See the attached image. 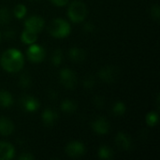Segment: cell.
I'll use <instances>...</instances> for the list:
<instances>
[{
  "label": "cell",
  "instance_id": "obj_1",
  "mask_svg": "<svg viewBox=\"0 0 160 160\" xmlns=\"http://www.w3.org/2000/svg\"><path fill=\"white\" fill-rule=\"evenodd\" d=\"M24 64V58L22 52L16 49L5 51L0 58V65L4 70L9 73H15L21 70Z\"/></svg>",
  "mask_w": 160,
  "mask_h": 160
},
{
  "label": "cell",
  "instance_id": "obj_2",
  "mask_svg": "<svg viewBox=\"0 0 160 160\" xmlns=\"http://www.w3.org/2000/svg\"><path fill=\"white\" fill-rule=\"evenodd\" d=\"M68 15L73 22H82L87 15L86 5L80 0L73 1L68 7Z\"/></svg>",
  "mask_w": 160,
  "mask_h": 160
},
{
  "label": "cell",
  "instance_id": "obj_3",
  "mask_svg": "<svg viewBox=\"0 0 160 160\" xmlns=\"http://www.w3.org/2000/svg\"><path fill=\"white\" fill-rule=\"evenodd\" d=\"M48 30L51 36L57 38H63L70 34L71 27L67 21L63 19H55L50 23Z\"/></svg>",
  "mask_w": 160,
  "mask_h": 160
},
{
  "label": "cell",
  "instance_id": "obj_4",
  "mask_svg": "<svg viewBox=\"0 0 160 160\" xmlns=\"http://www.w3.org/2000/svg\"><path fill=\"white\" fill-rule=\"evenodd\" d=\"M60 82L62 85L68 89H72L77 84V76L69 68H63L59 74Z\"/></svg>",
  "mask_w": 160,
  "mask_h": 160
},
{
  "label": "cell",
  "instance_id": "obj_5",
  "mask_svg": "<svg viewBox=\"0 0 160 160\" xmlns=\"http://www.w3.org/2000/svg\"><path fill=\"white\" fill-rule=\"evenodd\" d=\"M26 55H27V58L29 59V61H31L33 63H40L45 58L46 52H45V50L41 46L33 43L27 49Z\"/></svg>",
  "mask_w": 160,
  "mask_h": 160
},
{
  "label": "cell",
  "instance_id": "obj_6",
  "mask_svg": "<svg viewBox=\"0 0 160 160\" xmlns=\"http://www.w3.org/2000/svg\"><path fill=\"white\" fill-rule=\"evenodd\" d=\"M85 152H86V149H85L84 144L80 142H69L66 146L67 155L73 158L82 157L85 154Z\"/></svg>",
  "mask_w": 160,
  "mask_h": 160
},
{
  "label": "cell",
  "instance_id": "obj_7",
  "mask_svg": "<svg viewBox=\"0 0 160 160\" xmlns=\"http://www.w3.org/2000/svg\"><path fill=\"white\" fill-rule=\"evenodd\" d=\"M24 27L35 33H39L44 27V20L40 16H31L24 22Z\"/></svg>",
  "mask_w": 160,
  "mask_h": 160
},
{
  "label": "cell",
  "instance_id": "obj_8",
  "mask_svg": "<svg viewBox=\"0 0 160 160\" xmlns=\"http://www.w3.org/2000/svg\"><path fill=\"white\" fill-rule=\"evenodd\" d=\"M118 76V70L115 67H105L98 72V77L105 82H112Z\"/></svg>",
  "mask_w": 160,
  "mask_h": 160
},
{
  "label": "cell",
  "instance_id": "obj_9",
  "mask_svg": "<svg viewBox=\"0 0 160 160\" xmlns=\"http://www.w3.org/2000/svg\"><path fill=\"white\" fill-rule=\"evenodd\" d=\"M92 128L96 133L100 135L107 134L110 131V124L104 117H98L95 119L92 123Z\"/></svg>",
  "mask_w": 160,
  "mask_h": 160
},
{
  "label": "cell",
  "instance_id": "obj_10",
  "mask_svg": "<svg viewBox=\"0 0 160 160\" xmlns=\"http://www.w3.org/2000/svg\"><path fill=\"white\" fill-rule=\"evenodd\" d=\"M21 104L22 106V108L29 112H36L38 108H39V102L38 100L31 96H25L21 99Z\"/></svg>",
  "mask_w": 160,
  "mask_h": 160
},
{
  "label": "cell",
  "instance_id": "obj_11",
  "mask_svg": "<svg viewBox=\"0 0 160 160\" xmlns=\"http://www.w3.org/2000/svg\"><path fill=\"white\" fill-rule=\"evenodd\" d=\"M15 155V150L12 144L7 142H0V160L12 159Z\"/></svg>",
  "mask_w": 160,
  "mask_h": 160
},
{
  "label": "cell",
  "instance_id": "obj_12",
  "mask_svg": "<svg viewBox=\"0 0 160 160\" xmlns=\"http://www.w3.org/2000/svg\"><path fill=\"white\" fill-rule=\"evenodd\" d=\"M115 143L120 149L128 150L131 147V139L128 134L119 132L115 138Z\"/></svg>",
  "mask_w": 160,
  "mask_h": 160
},
{
  "label": "cell",
  "instance_id": "obj_13",
  "mask_svg": "<svg viewBox=\"0 0 160 160\" xmlns=\"http://www.w3.org/2000/svg\"><path fill=\"white\" fill-rule=\"evenodd\" d=\"M14 130V125L8 118L1 117L0 118V134L3 136L10 135Z\"/></svg>",
  "mask_w": 160,
  "mask_h": 160
},
{
  "label": "cell",
  "instance_id": "obj_14",
  "mask_svg": "<svg viewBox=\"0 0 160 160\" xmlns=\"http://www.w3.org/2000/svg\"><path fill=\"white\" fill-rule=\"evenodd\" d=\"M57 118H58L57 113L51 109H46L42 113V121H43L44 125L47 127L53 126L54 123L56 122Z\"/></svg>",
  "mask_w": 160,
  "mask_h": 160
},
{
  "label": "cell",
  "instance_id": "obj_15",
  "mask_svg": "<svg viewBox=\"0 0 160 160\" xmlns=\"http://www.w3.org/2000/svg\"><path fill=\"white\" fill-rule=\"evenodd\" d=\"M68 53H69V57L74 62H82L85 59V57H86L85 52L82 49L77 48V47L71 48L69 50V52Z\"/></svg>",
  "mask_w": 160,
  "mask_h": 160
},
{
  "label": "cell",
  "instance_id": "obj_16",
  "mask_svg": "<svg viewBox=\"0 0 160 160\" xmlns=\"http://www.w3.org/2000/svg\"><path fill=\"white\" fill-rule=\"evenodd\" d=\"M13 104L12 96L6 90H0V106L8 108Z\"/></svg>",
  "mask_w": 160,
  "mask_h": 160
},
{
  "label": "cell",
  "instance_id": "obj_17",
  "mask_svg": "<svg viewBox=\"0 0 160 160\" xmlns=\"http://www.w3.org/2000/svg\"><path fill=\"white\" fill-rule=\"evenodd\" d=\"M38 38V34L35 33V32H32L30 30H27L25 29L22 33V36H21V39L22 41L24 43V44H33Z\"/></svg>",
  "mask_w": 160,
  "mask_h": 160
},
{
  "label": "cell",
  "instance_id": "obj_18",
  "mask_svg": "<svg viewBox=\"0 0 160 160\" xmlns=\"http://www.w3.org/2000/svg\"><path fill=\"white\" fill-rule=\"evenodd\" d=\"M60 107H61V110L67 113H72L78 108L76 102H74L73 100H69V99H65L64 101H62Z\"/></svg>",
  "mask_w": 160,
  "mask_h": 160
},
{
  "label": "cell",
  "instance_id": "obj_19",
  "mask_svg": "<svg viewBox=\"0 0 160 160\" xmlns=\"http://www.w3.org/2000/svg\"><path fill=\"white\" fill-rule=\"evenodd\" d=\"M112 156L113 152L108 146L103 145L98 149V158H100L101 159H111L112 158Z\"/></svg>",
  "mask_w": 160,
  "mask_h": 160
},
{
  "label": "cell",
  "instance_id": "obj_20",
  "mask_svg": "<svg viewBox=\"0 0 160 160\" xmlns=\"http://www.w3.org/2000/svg\"><path fill=\"white\" fill-rule=\"evenodd\" d=\"M146 123L149 127H155L158 125V119H159V116H158V113L156 112H150L147 115H146Z\"/></svg>",
  "mask_w": 160,
  "mask_h": 160
},
{
  "label": "cell",
  "instance_id": "obj_21",
  "mask_svg": "<svg viewBox=\"0 0 160 160\" xmlns=\"http://www.w3.org/2000/svg\"><path fill=\"white\" fill-rule=\"evenodd\" d=\"M126 112V105L121 102V101H118L116 102L113 107H112V113L115 115V116H122L124 115Z\"/></svg>",
  "mask_w": 160,
  "mask_h": 160
},
{
  "label": "cell",
  "instance_id": "obj_22",
  "mask_svg": "<svg viewBox=\"0 0 160 160\" xmlns=\"http://www.w3.org/2000/svg\"><path fill=\"white\" fill-rule=\"evenodd\" d=\"M32 84V79L31 77L28 75V74H22L21 77H20V80H19V85L22 87V88H29Z\"/></svg>",
  "mask_w": 160,
  "mask_h": 160
},
{
  "label": "cell",
  "instance_id": "obj_23",
  "mask_svg": "<svg viewBox=\"0 0 160 160\" xmlns=\"http://www.w3.org/2000/svg\"><path fill=\"white\" fill-rule=\"evenodd\" d=\"M63 60V52L60 49H57L53 52L52 55V63L53 66L57 67L61 64Z\"/></svg>",
  "mask_w": 160,
  "mask_h": 160
},
{
  "label": "cell",
  "instance_id": "obj_24",
  "mask_svg": "<svg viewBox=\"0 0 160 160\" xmlns=\"http://www.w3.org/2000/svg\"><path fill=\"white\" fill-rule=\"evenodd\" d=\"M10 21V14L7 8H0V24H7Z\"/></svg>",
  "mask_w": 160,
  "mask_h": 160
},
{
  "label": "cell",
  "instance_id": "obj_25",
  "mask_svg": "<svg viewBox=\"0 0 160 160\" xmlns=\"http://www.w3.org/2000/svg\"><path fill=\"white\" fill-rule=\"evenodd\" d=\"M13 12H14V15H15L16 18L22 19L25 16V14H26V7L22 5V4H19V5H17L14 8Z\"/></svg>",
  "mask_w": 160,
  "mask_h": 160
},
{
  "label": "cell",
  "instance_id": "obj_26",
  "mask_svg": "<svg viewBox=\"0 0 160 160\" xmlns=\"http://www.w3.org/2000/svg\"><path fill=\"white\" fill-rule=\"evenodd\" d=\"M95 83H96L95 79H94V77H91V76L86 77V78L83 80V82H82L83 87L86 88V89H91V88H93V87L95 86Z\"/></svg>",
  "mask_w": 160,
  "mask_h": 160
},
{
  "label": "cell",
  "instance_id": "obj_27",
  "mask_svg": "<svg viewBox=\"0 0 160 160\" xmlns=\"http://www.w3.org/2000/svg\"><path fill=\"white\" fill-rule=\"evenodd\" d=\"M151 14H152V17H153L155 20H157V21L159 20L160 9L159 7H158V5H155V6L152 8V9H151Z\"/></svg>",
  "mask_w": 160,
  "mask_h": 160
},
{
  "label": "cell",
  "instance_id": "obj_28",
  "mask_svg": "<svg viewBox=\"0 0 160 160\" xmlns=\"http://www.w3.org/2000/svg\"><path fill=\"white\" fill-rule=\"evenodd\" d=\"M94 103H95V105H96L98 109H100V108H102L103 105H104V100H103L102 98L97 97V98H95V100H94Z\"/></svg>",
  "mask_w": 160,
  "mask_h": 160
},
{
  "label": "cell",
  "instance_id": "obj_29",
  "mask_svg": "<svg viewBox=\"0 0 160 160\" xmlns=\"http://www.w3.org/2000/svg\"><path fill=\"white\" fill-rule=\"evenodd\" d=\"M20 160H33L35 159V157L33 155H31L30 153H24L22 155H21L19 157Z\"/></svg>",
  "mask_w": 160,
  "mask_h": 160
},
{
  "label": "cell",
  "instance_id": "obj_30",
  "mask_svg": "<svg viewBox=\"0 0 160 160\" xmlns=\"http://www.w3.org/2000/svg\"><path fill=\"white\" fill-rule=\"evenodd\" d=\"M52 3L57 7H63L66 6L68 3V0H51Z\"/></svg>",
  "mask_w": 160,
  "mask_h": 160
},
{
  "label": "cell",
  "instance_id": "obj_31",
  "mask_svg": "<svg viewBox=\"0 0 160 160\" xmlns=\"http://www.w3.org/2000/svg\"><path fill=\"white\" fill-rule=\"evenodd\" d=\"M83 29H84L86 32L91 33V32H93V31L95 30V25H94L93 23H91V22H87V23H85V24H84Z\"/></svg>",
  "mask_w": 160,
  "mask_h": 160
},
{
  "label": "cell",
  "instance_id": "obj_32",
  "mask_svg": "<svg viewBox=\"0 0 160 160\" xmlns=\"http://www.w3.org/2000/svg\"><path fill=\"white\" fill-rule=\"evenodd\" d=\"M5 36H6L7 38H13V37H14V31H12V30L6 31Z\"/></svg>",
  "mask_w": 160,
  "mask_h": 160
},
{
  "label": "cell",
  "instance_id": "obj_33",
  "mask_svg": "<svg viewBox=\"0 0 160 160\" xmlns=\"http://www.w3.org/2000/svg\"><path fill=\"white\" fill-rule=\"evenodd\" d=\"M0 40H1V35H0Z\"/></svg>",
  "mask_w": 160,
  "mask_h": 160
}]
</instances>
